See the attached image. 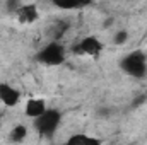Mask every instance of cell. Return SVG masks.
<instances>
[{
  "label": "cell",
  "mask_w": 147,
  "mask_h": 145,
  "mask_svg": "<svg viewBox=\"0 0 147 145\" xmlns=\"http://www.w3.org/2000/svg\"><path fill=\"white\" fill-rule=\"evenodd\" d=\"M62 145H101V142L96 137H91L86 133H75L72 137H69V140Z\"/></svg>",
  "instance_id": "ba28073f"
},
{
  "label": "cell",
  "mask_w": 147,
  "mask_h": 145,
  "mask_svg": "<svg viewBox=\"0 0 147 145\" xmlns=\"http://www.w3.org/2000/svg\"><path fill=\"white\" fill-rule=\"evenodd\" d=\"M120 68L134 79H144L147 75V58L142 51H132L120 60Z\"/></svg>",
  "instance_id": "7a4b0ae2"
},
{
  "label": "cell",
  "mask_w": 147,
  "mask_h": 145,
  "mask_svg": "<svg viewBox=\"0 0 147 145\" xmlns=\"http://www.w3.org/2000/svg\"><path fill=\"white\" fill-rule=\"evenodd\" d=\"M55 5L60 7V9H80V7H84L86 3H75V2H72V3H62V2H57Z\"/></svg>",
  "instance_id": "7c38bea8"
},
{
  "label": "cell",
  "mask_w": 147,
  "mask_h": 145,
  "mask_svg": "<svg viewBox=\"0 0 147 145\" xmlns=\"http://www.w3.org/2000/svg\"><path fill=\"white\" fill-rule=\"evenodd\" d=\"M19 101H21V92L14 85L0 82V103L7 108H14L19 104Z\"/></svg>",
  "instance_id": "5b68a950"
},
{
  "label": "cell",
  "mask_w": 147,
  "mask_h": 145,
  "mask_svg": "<svg viewBox=\"0 0 147 145\" xmlns=\"http://www.w3.org/2000/svg\"><path fill=\"white\" fill-rule=\"evenodd\" d=\"M55 28H57V29H55V34H53V39H55V41H58V39L62 38V34L65 33V29H67V22L60 21V22H57V24H55Z\"/></svg>",
  "instance_id": "8fae6325"
},
{
  "label": "cell",
  "mask_w": 147,
  "mask_h": 145,
  "mask_svg": "<svg viewBox=\"0 0 147 145\" xmlns=\"http://www.w3.org/2000/svg\"><path fill=\"white\" fill-rule=\"evenodd\" d=\"M75 51H79L82 55H87V56H99L101 51H103V43L96 36H86L79 41Z\"/></svg>",
  "instance_id": "277c9868"
},
{
  "label": "cell",
  "mask_w": 147,
  "mask_h": 145,
  "mask_svg": "<svg viewBox=\"0 0 147 145\" xmlns=\"http://www.w3.org/2000/svg\"><path fill=\"white\" fill-rule=\"evenodd\" d=\"M0 126H2V114H0Z\"/></svg>",
  "instance_id": "4fadbf2b"
},
{
  "label": "cell",
  "mask_w": 147,
  "mask_h": 145,
  "mask_svg": "<svg viewBox=\"0 0 147 145\" xmlns=\"http://www.w3.org/2000/svg\"><path fill=\"white\" fill-rule=\"evenodd\" d=\"M46 109H48V108H46V101H45V99L31 97V99H28V103H26L24 113H26V116H29V118L36 119V118H39Z\"/></svg>",
  "instance_id": "52a82bcc"
},
{
  "label": "cell",
  "mask_w": 147,
  "mask_h": 145,
  "mask_svg": "<svg viewBox=\"0 0 147 145\" xmlns=\"http://www.w3.org/2000/svg\"><path fill=\"white\" fill-rule=\"evenodd\" d=\"M113 41H115L116 44H125V43L128 41V31H125V29L116 31L115 36H113Z\"/></svg>",
  "instance_id": "30bf717a"
},
{
  "label": "cell",
  "mask_w": 147,
  "mask_h": 145,
  "mask_svg": "<svg viewBox=\"0 0 147 145\" xmlns=\"http://www.w3.org/2000/svg\"><path fill=\"white\" fill-rule=\"evenodd\" d=\"M67 58V50L60 41H51L48 44H45L39 51L36 53V60L43 65L48 67H57L62 65Z\"/></svg>",
  "instance_id": "6da1fadb"
},
{
  "label": "cell",
  "mask_w": 147,
  "mask_h": 145,
  "mask_svg": "<svg viewBox=\"0 0 147 145\" xmlns=\"http://www.w3.org/2000/svg\"><path fill=\"white\" fill-rule=\"evenodd\" d=\"M16 14H17V21L21 24H33V22H36L39 19V12H38V7L34 3H22V5H19Z\"/></svg>",
  "instance_id": "8992f818"
},
{
  "label": "cell",
  "mask_w": 147,
  "mask_h": 145,
  "mask_svg": "<svg viewBox=\"0 0 147 145\" xmlns=\"http://www.w3.org/2000/svg\"><path fill=\"white\" fill-rule=\"evenodd\" d=\"M26 137H28V128H26L24 125H16V126L10 130V133H9V140L14 142V144L24 142Z\"/></svg>",
  "instance_id": "9c48e42d"
},
{
  "label": "cell",
  "mask_w": 147,
  "mask_h": 145,
  "mask_svg": "<svg viewBox=\"0 0 147 145\" xmlns=\"http://www.w3.org/2000/svg\"><path fill=\"white\" fill-rule=\"evenodd\" d=\"M60 121H62V114L60 111L57 109H46L39 118L34 119V128L39 135L43 137H51L58 126H60Z\"/></svg>",
  "instance_id": "3957f363"
}]
</instances>
